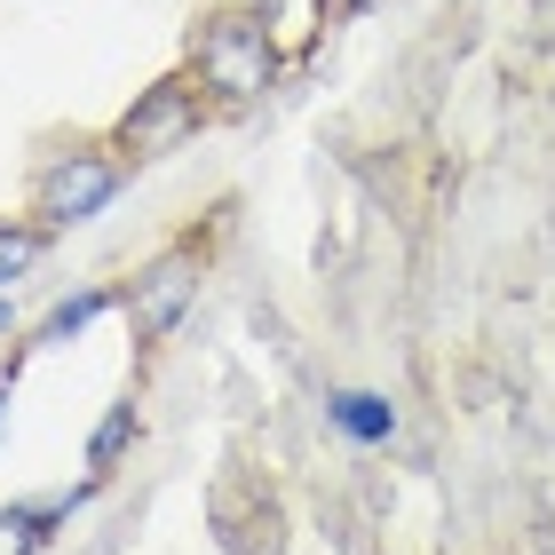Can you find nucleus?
I'll return each instance as SVG.
<instances>
[{"label":"nucleus","instance_id":"nucleus-5","mask_svg":"<svg viewBox=\"0 0 555 555\" xmlns=\"http://www.w3.org/2000/svg\"><path fill=\"white\" fill-rule=\"evenodd\" d=\"M325 421H334L349 444H389L397 437V405L382 389H334L325 397Z\"/></svg>","mask_w":555,"mask_h":555},{"label":"nucleus","instance_id":"nucleus-11","mask_svg":"<svg viewBox=\"0 0 555 555\" xmlns=\"http://www.w3.org/2000/svg\"><path fill=\"white\" fill-rule=\"evenodd\" d=\"M0 334H9V301H0Z\"/></svg>","mask_w":555,"mask_h":555},{"label":"nucleus","instance_id":"nucleus-6","mask_svg":"<svg viewBox=\"0 0 555 555\" xmlns=\"http://www.w3.org/2000/svg\"><path fill=\"white\" fill-rule=\"evenodd\" d=\"M112 301H119L112 286H80V294H64L56 310H48V318L33 325V349H72V341H80V334H88L95 318L112 310Z\"/></svg>","mask_w":555,"mask_h":555},{"label":"nucleus","instance_id":"nucleus-7","mask_svg":"<svg viewBox=\"0 0 555 555\" xmlns=\"http://www.w3.org/2000/svg\"><path fill=\"white\" fill-rule=\"evenodd\" d=\"M40 255H48V231H40V222L0 215V294H9V286H24V278L40 270Z\"/></svg>","mask_w":555,"mask_h":555},{"label":"nucleus","instance_id":"nucleus-1","mask_svg":"<svg viewBox=\"0 0 555 555\" xmlns=\"http://www.w3.org/2000/svg\"><path fill=\"white\" fill-rule=\"evenodd\" d=\"M191 72L198 88L222 95V104H255V95L278 88V33L262 9H215L198 16L191 33Z\"/></svg>","mask_w":555,"mask_h":555},{"label":"nucleus","instance_id":"nucleus-10","mask_svg":"<svg viewBox=\"0 0 555 555\" xmlns=\"http://www.w3.org/2000/svg\"><path fill=\"white\" fill-rule=\"evenodd\" d=\"M0 428H9V382H0Z\"/></svg>","mask_w":555,"mask_h":555},{"label":"nucleus","instance_id":"nucleus-4","mask_svg":"<svg viewBox=\"0 0 555 555\" xmlns=\"http://www.w3.org/2000/svg\"><path fill=\"white\" fill-rule=\"evenodd\" d=\"M191 135H198V88L191 80H151V88H135V104L119 112L112 151L119 159H167V151H183Z\"/></svg>","mask_w":555,"mask_h":555},{"label":"nucleus","instance_id":"nucleus-2","mask_svg":"<svg viewBox=\"0 0 555 555\" xmlns=\"http://www.w3.org/2000/svg\"><path fill=\"white\" fill-rule=\"evenodd\" d=\"M119 183H128V167H119L112 151H64V159H48L40 183H33V222L48 238L80 231V222H95L119 198Z\"/></svg>","mask_w":555,"mask_h":555},{"label":"nucleus","instance_id":"nucleus-3","mask_svg":"<svg viewBox=\"0 0 555 555\" xmlns=\"http://www.w3.org/2000/svg\"><path fill=\"white\" fill-rule=\"evenodd\" d=\"M191 301H198V246H167V255H151L135 270V286L119 294V310H128L135 341H167L175 325L191 318Z\"/></svg>","mask_w":555,"mask_h":555},{"label":"nucleus","instance_id":"nucleus-9","mask_svg":"<svg viewBox=\"0 0 555 555\" xmlns=\"http://www.w3.org/2000/svg\"><path fill=\"white\" fill-rule=\"evenodd\" d=\"M373 0H318V16H365Z\"/></svg>","mask_w":555,"mask_h":555},{"label":"nucleus","instance_id":"nucleus-8","mask_svg":"<svg viewBox=\"0 0 555 555\" xmlns=\"http://www.w3.org/2000/svg\"><path fill=\"white\" fill-rule=\"evenodd\" d=\"M135 428H143V421H135V397L95 421V437H88V476H112V468H119V452L135 444Z\"/></svg>","mask_w":555,"mask_h":555}]
</instances>
